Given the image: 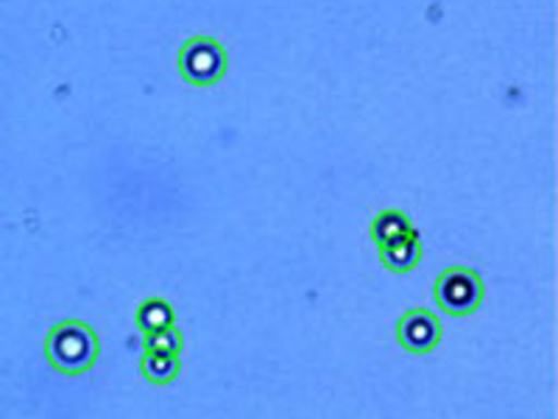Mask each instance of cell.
<instances>
[{
	"label": "cell",
	"mask_w": 558,
	"mask_h": 419,
	"mask_svg": "<svg viewBox=\"0 0 558 419\" xmlns=\"http://www.w3.org/2000/svg\"><path fill=\"white\" fill-rule=\"evenodd\" d=\"M45 356L59 375H84L98 363L101 356V342L98 333L87 322L68 319V322L53 324L48 338H45Z\"/></svg>",
	"instance_id": "cell-1"
},
{
	"label": "cell",
	"mask_w": 558,
	"mask_h": 419,
	"mask_svg": "<svg viewBox=\"0 0 558 419\" xmlns=\"http://www.w3.org/2000/svg\"><path fill=\"white\" fill-rule=\"evenodd\" d=\"M229 59L227 48L216 37H196L184 39L179 48V76L191 87H213L227 76Z\"/></svg>",
	"instance_id": "cell-2"
},
{
	"label": "cell",
	"mask_w": 558,
	"mask_h": 419,
	"mask_svg": "<svg viewBox=\"0 0 558 419\" xmlns=\"http://www.w3.org/2000/svg\"><path fill=\"white\" fill-rule=\"evenodd\" d=\"M433 297H436V306L450 316H470L483 306L486 286L475 268L452 266L438 274Z\"/></svg>",
	"instance_id": "cell-3"
},
{
	"label": "cell",
	"mask_w": 558,
	"mask_h": 419,
	"mask_svg": "<svg viewBox=\"0 0 558 419\" xmlns=\"http://www.w3.org/2000/svg\"><path fill=\"white\" fill-rule=\"evenodd\" d=\"M397 342L411 356H427L441 344V322L427 308H411L397 322Z\"/></svg>",
	"instance_id": "cell-4"
},
{
	"label": "cell",
	"mask_w": 558,
	"mask_h": 419,
	"mask_svg": "<svg viewBox=\"0 0 558 419\" xmlns=\"http://www.w3.org/2000/svg\"><path fill=\"white\" fill-rule=\"evenodd\" d=\"M380 261L388 272L393 274H408L422 263V241H418V232H408V236L397 238V241L380 247Z\"/></svg>",
	"instance_id": "cell-5"
},
{
	"label": "cell",
	"mask_w": 558,
	"mask_h": 419,
	"mask_svg": "<svg viewBox=\"0 0 558 419\" xmlns=\"http://www.w3.org/2000/svg\"><path fill=\"white\" fill-rule=\"evenodd\" d=\"M182 372V361L177 352H162V349H143L140 358V375L154 386H171Z\"/></svg>",
	"instance_id": "cell-6"
},
{
	"label": "cell",
	"mask_w": 558,
	"mask_h": 419,
	"mask_svg": "<svg viewBox=\"0 0 558 419\" xmlns=\"http://www.w3.org/2000/svg\"><path fill=\"white\" fill-rule=\"evenodd\" d=\"M134 322H137V331L146 336V333L162 331V327L177 324V316H173L171 302H166V299H159V297H148L140 302Z\"/></svg>",
	"instance_id": "cell-7"
},
{
	"label": "cell",
	"mask_w": 558,
	"mask_h": 419,
	"mask_svg": "<svg viewBox=\"0 0 558 419\" xmlns=\"http://www.w3.org/2000/svg\"><path fill=\"white\" fill-rule=\"evenodd\" d=\"M413 229L416 227H413L411 218H408L402 210H383V213L375 216V222H372V241H375L377 247H386V243L408 236Z\"/></svg>",
	"instance_id": "cell-8"
},
{
	"label": "cell",
	"mask_w": 558,
	"mask_h": 419,
	"mask_svg": "<svg viewBox=\"0 0 558 419\" xmlns=\"http://www.w3.org/2000/svg\"><path fill=\"white\" fill-rule=\"evenodd\" d=\"M182 333H179L177 324L171 327H162V331H154L143 336V349H162V352H177L182 356Z\"/></svg>",
	"instance_id": "cell-9"
}]
</instances>
